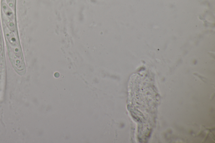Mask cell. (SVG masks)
Returning <instances> with one entry per match:
<instances>
[{
    "instance_id": "1",
    "label": "cell",
    "mask_w": 215,
    "mask_h": 143,
    "mask_svg": "<svg viewBox=\"0 0 215 143\" xmlns=\"http://www.w3.org/2000/svg\"><path fill=\"white\" fill-rule=\"evenodd\" d=\"M16 0H2V15L11 17L15 15Z\"/></svg>"
}]
</instances>
